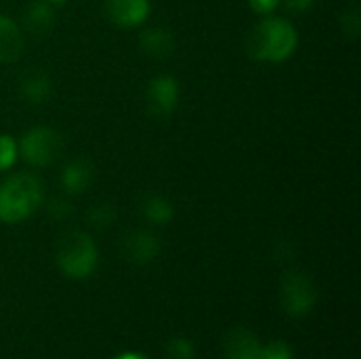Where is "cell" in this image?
<instances>
[{
    "label": "cell",
    "instance_id": "obj_1",
    "mask_svg": "<svg viewBox=\"0 0 361 359\" xmlns=\"http://www.w3.org/2000/svg\"><path fill=\"white\" fill-rule=\"evenodd\" d=\"M298 49V30L290 19L267 15L245 38V53L260 63L288 61Z\"/></svg>",
    "mask_w": 361,
    "mask_h": 359
},
{
    "label": "cell",
    "instance_id": "obj_2",
    "mask_svg": "<svg viewBox=\"0 0 361 359\" xmlns=\"http://www.w3.org/2000/svg\"><path fill=\"white\" fill-rule=\"evenodd\" d=\"M44 203V184L34 171L8 174L0 182V222L19 224Z\"/></svg>",
    "mask_w": 361,
    "mask_h": 359
},
{
    "label": "cell",
    "instance_id": "obj_3",
    "mask_svg": "<svg viewBox=\"0 0 361 359\" xmlns=\"http://www.w3.org/2000/svg\"><path fill=\"white\" fill-rule=\"evenodd\" d=\"M55 262L68 279H87L97 269L99 250L89 233L72 231L57 243Z\"/></svg>",
    "mask_w": 361,
    "mask_h": 359
},
{
    "label": "cell",
    "instance_id": "obj_4",
    "mask_svg": "<svg viewBox=\"0 0 361 359\" xmlns=\"http://www.w3.org/2000/svg\"><path fill=\"white\" fill-rule=\"evenodd\" d=\"M17 146H19V159H23L30 167H36V169L51 167L53 163L61 159L66 150L61 133L44 125L30 127L17 140Z\"/></svg>",
    "mask_w": 361,
    "mask_h": 359
},
{
    "label": "cell",
    "instance_id": "obj_5",
    "mask_svg": "<svg viewBox=\"0 0 361 359\" xmlns=\"http://www.w3.org/2000/svg\"><path fill=\"white\" fill-rule=\"evenodd\" d=\"M281 305L290 317H307L317 305V288L302 271H290L281 279Z\"/></svg>",
    "mask_w": 361,
    "mask_h": 359
},
{
    "label": "cell",
    "instance_id": "obj_6",
    "mask_svg": "<svg viewBox=\"0 0 361 359\" xmlns=\"http://www.w3.org/2000/svg\"><path fill=\"white\" fill-rule=\"evenodd\" d=\"M106 19L116 28H140L148 21L152 4L150 0H102Z\"/></svg>",
    "mask_w": 361,
    "mask_h": 359
},
{
    "label": "cell",
    "instance_id": "obj_7",
    "mask_svg": "<svg viewBox=\"0 0 361 359\" xmlns=\"http://www.w3.org/2000/svg\"><path fill=\"white\" fill-rule=\"evenodd\" d=\"M146 104L154 116H169L180 104V83L173 76H154L146 87Z\"/></svg>",
    "mask_w": 361,
    "mask_h": 359
},
{
    "label": "cell",
    "instance_id": "obj_8",
    "mask_svg": "<svg viewBox=\"0 0 361 359\" xmlns=\"http://www.w3.org/2000/svg\"><path fill=\"white\" fill-rule=\"evenodd\" d=\"M161 252V241L152 231H131L125 241H123V254L127 256V260L135 262V264H148L152 262Z\"/></svg>",
    "mask_w": 361,
    "mask_h": 359
},
{
    "label": "cell",
    "instance_id": "obj_9",
    "mask_svg": "<svg viewBox=\"0 0 361 359\" xmlns=\"http://www.w3.org/2000/svg\"><path fill=\"white\" fill-rule=\"evenodd\" d=\"M25 47L23 28L8 15H0V63H13Z\"/></svg>",
    "mask_w": 361,
    "mask_h": 359
},
{
    "label": "cell",
    "instance_id": "obj_10",
    "mask_svg": "<svg viewBox=\"0 0 361 359\" xmlns=\"http://www.w3.org/2000/svg\"><path fill=\"white\" fill-rule=\"evenodd\" d=\"M262 343L247 328H235L224 339V355L226 359H258Z\"/></svg>",
    "mask_w": 361,
    "mask_h": 359
},
{
    "label": "cell",
    "instance_id": "obj_11",
    "mask_svg": "<svg viewBox=\"0 0 361 359\" xmlns=\"http://www.w3.org/2000/svg\"><path fill=\"white\" fill-rule=\"evenodd\" d=\"M140 49L148 55V57H157V59H165L173 53L176 49V38L169 30L165 28H146L140 34Z\"/></svg>",
    "mask_w": 361,
    "mask_h": 359
},
{
    "label": "cell",
    "instance_id": "obj_12",
    "mask_svg": "<svg viewBox=\"0 0 361 359\" xmlns=\"http://www.w3.org/2000/svg\"><path fill=\"white\" fill-rule=\"evenodd\" d=\"M19 95L30 104H44L53 95V83L44 72L30 70L19 80Z\"/></svg>",
    "mask_w": 361,
    "mask_h": 359
},
{
    "label": "cell",
    "instance_id": "obj_13",
    "mask_svg": "<svg viewBox=\"0 0 361 359\" xmlns=\"http://www.w3.org/2000/svg\"><path fill=\"white\" fill-rule=\"evenodd\" d=\"M93 180V167L85 159L70 161L61 171V186L68 195H80Z\"/></svg>",
    "mask_w": 361,
    "mask_h": 359
},
{
    "label": "cell",
    "instance_id": "obj_14",
    "mask_svg": "<svg viewBox=\"0 0 361 359\" xmlns=\"http://www.w3.org/2000/svg\"><path fill=\"white\" fill-rule=\"evenodd\" d=\"M53 4L44 0H34L23 15V28L34 36H44L53 28Z\"/></svg>",
    "mask_w": 361,
    "mask_h": 359
},
{
    "label": "cell",
    "instance_id": "obj_15",
    "mask_svg": "<svg viewBox=\"0 0 361 359\" xmlns=\"http://www.w3.org/2000/svg\"><path fill=\"white\" fill-rule=\"evenodd\" d=\"M173 205L169 199L161 197V195H148L142 203V216L148 220V224L152 226H165L171 222L173 218Z\"/></svg>",
    "mask_w": 361,
    "mask_h": 359
},
{
    "label": "cell",
    "instance_id": "obj_16",
    "mask_svg": "<svg viewBox=\"0 0 361 359\" xmlns=\"http://www.w3.org/2000/svg\"><path fill=\"white\" fill-rule=\"evenodd\" d=\"M19 161L17 140L8 133H0V174H6Z\"/></svg>",
    "mask_w": 361,
    "mask_h": 359
},
{
    "label": "cell",
    "instance_id": "obj_17",
    "mask_svg": "<svg viewBox=\"0 0 361 359\" xmlns=\"http://www.w3.org/2000/svg\"><path fill=\"white\" fill-rule=\"evenodd\" d=\"M167 359H195V345L188 339H171L165 347Z\"/></svg>",
    "mask_w": 361,
    "mask_h": 359
},
{
    "label": "cell",
    "instance_id": "obj_18",
    "mask_svg": "<svg viewBox=\"0 0 361 359\" xmlns=\"http://www.w3.org/2000/svg\"><path fill=\"white\" fill-rule=\"evenodd\" d=\"M258 359H294V351L286 341H271L262 345Z\"/></svg>",
    "mask_w": 361,
    "mask_h": 359
},
{
    "label": "cell",
    "instance_id": "obj_19",
    "mask_svg": "<svg viewBox=\"0 0 361 359\" xmlns=\"http://www.w3.org/2000/svg\"><path fill=\"white\" fill-rule=\"evenodd\" d=\"M341 23H343V34H345L347 38H351V40H353V38H357V34H360V28H361L360 11H357V8H351V11L343 13Z\"/></svg>",
    "mask_w": 361,
    "mask_h": 359
},
{
    "label": "cell",
    "instance_id": "obj_20",
    "mask_svg": "<svg viewBox=\"0 0 361 359\" xmlns=\"http://www.w3.org/2000/svg\"><path fill=\"white\" fill-rule=\"evenodd\" d=\"M250 8L256 13V15H273L279 6H281V0H247Z\"/></svg>",
    "mask_w": 361,
    "mask_h": 359
},
{
    "label": "cell",
    "instance_id": "obj_21",
    "mask_svg": "<svg viewBox=\"0 0 361 359\" xmlns=\"http://www.w3.org/2000/svg\"><path fill=\"white\" fill-rule=\"evenodd\" d=\"M89 218H91V222H95V224H110L112 220H114V209L110 207V205H97L91 214H89Z\"/></svg>",
    "mask_w": 361,
    "mask_h": 359
},
{
    "label": "cell",
    "instance_id": "obj_22",
    "mask_svg": "<svg viewBox=\"0 0 361 359\" xmlns=\"http://www.w3.org/2000/svg\"><path fill=\"white\" fill-rule=\"evenodd\" d=\"M317 0H281V4H286L290 11H294V13H305V11H309L313 4H315Z\"/></svg>",
    "mask_w": 361,
    "mask_h": 359
},
{
    "label": "cell",
    "instance_id": "obj_23",
    "mask_svg": "<svg viewBox=\"0 0 361 359\" xmlns=\"http://www.w3.org/2000/svg\"><path fill=\"white\" fill-rule=\"evenodd\" d=\"M114 359H148V358H146V355H142V353H135V351H127V353L116 355Z\"/></svg>",
    "mask_w": 361,
    "mask_h": 359
},
{
    "label": "cell",
    "instance_id": "obj_24",
    "mask_svg": "<svg viewBox=\"0 0 361 359\" xmlns=\"http://www.w3.org/2000/svg\"><path fill=\"white\" fill-rule=\"evenodd\" d=\"M44 2H49V4H61V2H66V0H44Z\"/></svg>",
    "mask_w": 361,
    "mask_h": 359
},
{
    "label": "cell",
    "instance_id": "obj_25",
    "mask_svg": "<svg viewBox=\"0 0 361 359\" xmlns=\"http://www.w3.org/2000/svg\"><path fill=\"white\" fill-rule=\"evenodd\" d=\"M349 2H355V0H349Z\"/></svg>",
    "mask_w": 361,
    "mask_h": 359
}]
</instances>
